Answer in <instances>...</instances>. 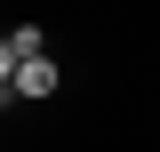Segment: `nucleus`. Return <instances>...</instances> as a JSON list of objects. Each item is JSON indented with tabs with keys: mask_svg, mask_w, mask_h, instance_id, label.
<instances>
[{
	"mask_svg": "<svg viewBox=\"0 0 160 152\" xmlns=\"http://www.w3.org/2000/svg\"><path fill=\"white\" fill-rule=\"evenodd\" d=\"M64 88V72H56V64H48V56H40V64H24V72H8V80H0V96H8V104H16V96H32V104H40V96H56Z\"/></svg>",
	"mask_w": 160,
	"mask_h": 152,
	"instance_id": "f257e3e1",
	"label": "nucleus"
}]
</instances>
